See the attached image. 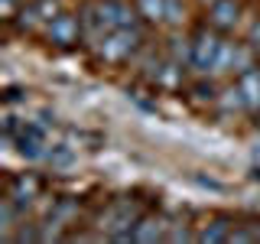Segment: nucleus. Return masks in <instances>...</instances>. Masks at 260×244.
<instances>
[{"mask_svg": "<svg viewBox=\"0 0 260 244\" xmlns=\"http://www.w3.org/2000/svg\"><path fill=\"white\" fill-rule=\"evenodd\" d=\"M224 52V39L218 29H199L192 39V69L195 72H218V62H221Z\"/></svg>", "mask_w": 260, "mask_h": 244, "instance_id": "obj_1", "label": "nucleus"}, {"mask_svg": "<svg viewBox=\"0 0 260 244\" xmlns=\"http://www.w3.org/2000/svg\"><path fill=\"white\" fill-rule=\"evenodd\" d=\"M137 46H140V26H124V29L108 33L94 49H98V55H101L104 62L117 65V62H127L130 55L137 52Z\"/></svg>", "mask_w": 260, "mask_h": 244, "instance_id": "obj_2", "label": "nucleus"}, {"mask_svg": "<svg viewBox=\"0 0 260 244\" xmlns=\"http://www.w3.org/2000/svg\"><path fill=\"white\" fill-rule=\"evenodd\" d=\"M46 36L52 39L55 46H75L78 39H85V36H81V20H78V16H69V13L55 16V20L49 23Z\"/></svg>", "mask_w": 260, "mask_h": 244, "instance_id": "obj_3", "label": "nucleus"}, {"mask_svg": "<svg viewBox=\"0 0 260 244\" xmlns=\"http://www.w3.org/2000/svg\"><path fill=\"white\" fill-rule=\"evenodd\" d=\"M238 4L234 0H218V4H211V13H208V26L211 29H218V33H228V29H234L238 26Z\"/></svg>", "mask_w": 260, "mask_h": 244, "instance_id": "obj_4", "label": "nucleus"}, {"mask_svg": "<svg viewBox=\"0 0 260 244\" xmlns=\"http://www.w3.org/2000/svg\"><path fill=\"white\" fill-rule=\"evenodd\" d=\"M238 88H241V98H244V108L260 111V69L257 65H250L247 72H241Z\"/></svg>", "mask_w": 260, "mask_h": 244, "instance_id": "obj_5", "label": "nucleus"}, {"mask_svg": "<svg viewBox=\"0 0 260 244\" xmlns=\"http://www.w3.org/2000/svg\"><path fill=\"white\" fill-rule=\"evenodd\" d=\"M36 192H39V182L32 176H13L10 182H7V192L4 195H10V199L16 202V205H29L32 199H36Z\"/></svg>", "mask_w": 260, "mask_h": 244, "instance_id": "obj_6", "label": "nucleus"}, {"mask_svg": "<svg viewBox=\"0 0 260 244\" xmlns=\"http://www.w3.org/2000/svg\"><path fill=\"white\" fill-rule=\"evenodd\" d=\"M231 231H234V225L228 222V218H215L208 228H202L195 238L199 241H231Z\"/></svg>", "mask_w": 260, "mask_h": 244, "instance_id": "obj_7", "label": "nucleus"}, {"mask_svg": "<svg viewBox=\"0 0 260 244\" xmlns=\"http://www.w3.org/2000/svg\"><path fill=\"white\" fill-rule=\"evenodd\" d=\"M137 13L146 23H159L166 20V0H137Z\"/></svg>", "mask_w": 260, "mask_h": 244, "instance_id": "obj_8", "label": "nucleus"}, {"mask_svg": "<svg viewBox=\"0 0 260 244\" xmlns=\"http://www.w3.org/2000/svg\"><path fill=\"white\" fill-rule=\"evenodd\" d=\"M179 13H182L179 0H166V20H169V23H179Z\"/></svg>", "mask_w": 260, "mask_h": 244, "instance_id": "obj_9", "label": "nucleus"}, {"mask_svg": "<svg viewBox=\"0 0 260 244\" xmlns=\"http://www.w3.org/2000/svg\"><path fill=\"white\" fill-rule=\"evenodd\" d=\"M250 49H260V23H254V29H250Z\"/></svg>", "mask_w": 260, "mask_h": 244, "instance_id": "obj_10", "label": "nucleus"}, {"mask_svg": "<svg viewBox=\"0 0 260 244\" xmlns=\"http://www.w3.org/2000/svg\"><path fill=\"white\" fill-rule=\"evenodd\" d=\"M13 4H16V0H4V13H7V20H10V13H13Z\"/></svg>", "mask_w": 260, "mask_h": 244, "instance_id": "obj_11", "label": "nucleus"}, {"mask_svg": "<svg viewBox=\"0 0 260 244\" xmlns=\"http://www.w3.org/2000/svg\"><path fill=\"white\" fill-rule=\"evenodd\" d=\"M202 4H218V0H202Z\"/></svg>", "mask_w": 260, "mask_h": 244, "instance_id": "obj_12", "label": "nucleus"}]
</instances>
